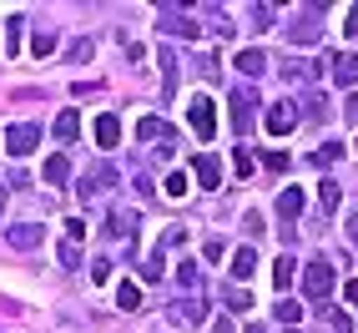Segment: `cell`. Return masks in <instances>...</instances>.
Listing matches in <instances>:
<instances>
[{
  "label": "cell",
  "mask_w": 358,
  "mask_h": 333,
  "mask_svg": "<svg viewBox=\"0 0 358 333\" xmlns=\"http://www.w3.org/2000/svg\"><path fill=\"white\" fill-rule=\"evenodd\" d=\"M303 293L313 298V303H323V298L333 293V263H323V257H318V263H308V273H303Z\"/></svg>",
  "instance_id": "6da1fadb"
},
{
  "label": "cell",
  "mask_w": 358,
  "mask_h": 333,
  "mask_svg": "<svg viewBox=\"0 0 358 333\" xmlns=\"http://www.w3.org/2000/svg\"><path fill=\"white\" fill-rule=\"evenodd\" d=\"M187 116H192V132H197L202 141H212V136H217V106H212V97H192Z\"/></svg>",
  "instance_id": "7a4b0ae2"
},
{
  "label": "cell",
  "mask_w": 358,
  "mask_h": 333,
  "mask_svg": "<svg viewBox=\"0 0 358 333\" xmlns=\"http://www.w3.org/2000/svg\"><path fill=\"white\" fill-rule=\"evenodd\" d=\"M36 141H41V127H36V122H15V127L6 132V152H10V157H31Z\"/></svg>",
  "instance_id": "3957f363"
},
{
  "label": "cell",
  "mask_w": 358,
  "mask_h": 333,
  "mask_svg": "<svg viewBox=\"0 0 358 333\" xmlns=\"http://www.w3.org/2000/svg\"><path fill=\"white\" fill-rule=\"evenodd\" d=\"M262 127H268L273 136H288V132L298 127V111H293L288 101H273V106H268V116H262Z\"/></svg>",
  "instance_id": "277c9868"
},
{
  "label": "cell",
  "mask_w": 358,
  "mask_h": 333,
  "mask_svg": "<svg viewBox=\"0 0 358 333\" xmlns=\"http://www.w3.org/2000/svg\"><path fill=\"white\" fill-rule=\"evenodd\" d=\"M111 182H116V172H111V166H91V172H86V182H81V202H96V192H106Z\"/></svg>",
  "instance_id": "5b68a950"
},
{
  "label": "cell",
  "mask_w": 358,
  "mask_h": 333,
  "mask_svg": "<svg viewBox=\"0 0 358 333\" xmlns=\"http://www.w3.org/2000/svg\"><path fill=\"white\" fill-rule=\"evenodd\" d=\"M252 127V91H232V132Z\"/></svg>",
  "instance_id": "8992f818"
},
{
  "label": "cell",
  "mask_w": 358,
  "mask_h": 333,
  "mask_svg": "<svg viewBox=\"0 0 358 333\" xmlns=\"http://www.w3.org/2000/svg\"><path fill=\"white\" fill-rule=\"evenodd\" d=\"M192 172H197L202 187H212V192L222 187V162H217V157H197V162H192Z\"/></svg>",
  "instance_id": "52a82bcc"
},
{
  "label": "cell",
  "mask_w": 358,
  "mask_h": 333,
  "mask_svg": "<svg viewBox=\"0 0 358 333\" xmlns=\"http://www.w3.org/2000/svg\"><path fill=\"white\" fill-rule=\"evenodd\" d=\"M328 66H333V81H338V86H353V81H358V56H353V51L333 56Z\"/></svg>",
  "instance_id": "ba28073f"
},
{
  "label": "cell",
  "mask_w": 358,
  "mask_h": 333,
  "mask_svg": "<svg viewBox=\"0 0 358 333\" xmlns=\"http://www.w3.org/2000/svg\"><path fill=\"white\" fill-rule=\"evenodd\" d=\"M41 243H45V227H36V222L10 227V248H41Z\"/></svg>",
  "instance_id": "9c48e42d"
},
{
  "label": "cell",
  "mask_w": 358,
  "mask_h": 333,
  "mask_svg": "<svg viewBox=\"0 0 358 333\" xmlns=\"http://www.w3.org/2000/svg\"><path fill=\"white\" fill-rule=\"evenodd\" d=\"M237 71H243V76H262V71H268V56H262L257 45H248V51H237Z\"/></svg>",
  "instance_id": "30bf717a"
},
{
  "label": "cell",
  "mask_w": 358,
  "mask_h": 333,
  "mask_svg": "<svg viewBox=\"0 0 358 333\" xmlns=\"http://www.w3.org/2000/svg\"><path fill=\"white\" fill-rule=\"evenodd\" d=\"M257 273V253L252 248H237L232 253V278H252Z\"/></svg>",
  "instance_id": "8fae6325"
},
{
  "label": "cell",
  "mask_w": 358,
  "mask_h": 333,
  "mask_svg": "<svg viewBox=\"0 0 358 333\" xmlns=\"http://www.w3.org/2000/svg\"><path fill=\"white\" fill-rule=\"evenodd\" d=\"M96 141L101 147H116V141H122V122H116V116H96Z\"/></svg>",
  "instance_id": "7c38bea8"
},
{
  "label": "cell",
  "mask_w": 358,
  "mask_h": 333,
  "mask_svg": "<svg viewBox=\"0 0 358 333\" xmlns=\"http://www.w3.org/2000/svg\"><path fill=\"white\" fill-rule=\"evenodd\" d=\"M76 132H81V116L66 106V111L56 116V136H61V141H76Z\"/></svg>",
  "instance_id": "4fadbf2b"
},
{
  "label": "cell",
  "mask_w": 358,
  "mask_h": 333,
  "mask_svg": "<svg viewBox=\"0 0 358 333\" xmlns=\"http://www.w3.org/2000/svg\"><path fill=\"white\" fill-rule=\"evenodd\" d=\"M41 177H45V182H51V187H61V182L71 177V162H66V157H51V162H45V166H41Z\"/></svg>",
  "instance_id": "5bb4252c"
},
{
  "label": "cell",
  "mask_w": 358,
  "mask_h": 333,
  "mask_svg": "<svg viewBox=\"0 0 358 333\" xmlns=\"http://www.w3.org/2000/svg\"><path fill=\"white\" fill-rule=\"evenodd\" d=\"M136 136L141 141H157V136H172V127H166L162 116H147V122H136Z\"/></svg>",
  "instance_id": "9a60e30c"
},
{
  "label": "cell",
  "mask_w": 358,
  "mask_h": 333,
  "mask_svg": "<svg viewBox=\"0 0 358 333\" xmlns=\"http://www.w3.org/2000/svg\"><path fill=\"white\" fill-rule=\"evenodd\" d=\"M278 212H282V218H298V212H303V187H288V192L278 197Z\"/></svg>",
  "instance_id": "2e32d148"
},
{
  "label": "cell",
  "mask_w": 358,
  "mask_h": 333,
  "mask_svg": "<svg viewBox=\"0 0 358 333\" xmlns=\"http://www.w3.org/2000/svg\"><path fill=\"white\" fill-rule=\"evenodd\" d=\"M116 308H127V313L141 308V288H136V283H122V288H116Z\"/></svg>",
  "instance_id": "e0dca14e"
},
{
  "label": "cell",
  "mask_w": 358,
  "mask_h": 333,
  "mask_svg": "<svg viewBox=\"0 0 358 333\" xmlns=\"http://www.w3.org/2000/svg\"><path fill=\"white\" fill-rule=\"evenodd\" d=\"M162 192H166V197H187V192H192V187H187V172H182V166H177V172H166Z\"/></svg>",
  "instance_id": "ac0fdd59"
},
{
  "label": "cell",
  "mask_w": 358,
  "mask_h": 333,
  "mask_svg": "<svg viewBox=\"0 0 358 333\" xmlns=\"http://www.w3.org/2000/svg\"><path fill=\"white\" fill-rule=\"evenodd\" d=\"M273 283H278V293L293 288V257H278V263H273Z\"/></svg>",
  "instance_id": "d6986e66"
},
{
  "label": "cell",
  "mask_w": 358,
  "mask_h": 333,
  "mask_svg": "<svg viewBox=\"0 0 358 333\" xmlns=\"http://www.w3.org/2000/svg\"><path fill=\"white\" fill-rule=\"evenodd\" d=\"M288 41H293V45H298V41H303V45H308V41H318V26H313V20H303V26H288Z\"/></svg>",
  "instance_id": "ffe728a7"
},
{
  "label": "cell",
  "mask_w": 358,
  "mask_h": 333,
  "mask_svg": "<svg viewBox=\"0 0 358 333\" xmlns=\"http://www.w3.org/2000/svg\"><path fill=\"white\" fill-rule=\"evenodd\" d=\"M162 31H172V36H182V41H192V36H197V26H192V20H187V15H177V20H166Z\"/></svg>",
  "instance_id": "44dd1931"
},
{
  "label": "cell",
  "mask_w": 358,
  "mask_h": 333,
  "mask_svg": "<svg viewBox=\"0 0 358 333\" xmlns=\"http://www.w3.org/2000/svg\"><path fill=\"white\" fill-rule=\"evenodd\" d=\"M343 192H338V182H323V212H338Z\"/></svg>",
  "instance_id": "7402d4cb"
},
{
  "label": "cell",
  "mask_w": 358,
  "mask_h": 333,
  "mask_svg": "<svg viewBox=\"0 0 358 333\" xmlns=\"http://www.w3.org/2000/svg\"><path fill=\"white\" fill-rule=\"evenodd\" d=\"M202 308H207L202 298H187L182 303V323H202Z\"/></svg>",
  "instance_id": "603a6c76"
},
{
  "label": "cell",
  "mask_w": 358,
  "mask_h": 333,
  "mask_svg": "<svg viewBox=\"0 0 358 333\" xmlns=\"http://www.w3.org/2000/svg\"><path fill=\"white\" fill-rule=\"evenodd\" d=\"M6 26H10V31H6V51L15 56V51H20V26H26V20L15 15V20H6Z\"/></svg>",
  "instance_id": "cb8c5ba5"
},
{
  "label": "cell",
  "mask_w": 358,
  "mask_h": 333,
  "mask_svg": "<svg viewBox=\"0 0 358 333\" xmlns=\"http://www.w3.org/2000/svg\"><path fill=\"white\" fill-rule=\"evenodd\" d=\"M31 51H36V56H51V51H56V36H51V31H41V36L31 41Z\"/></svg>",
  "instance_id": "d4e9b609"
},
{
  "label": "cell",
  "mask_w": 358,
  "mask_h": 333,
  "mask_svg": "<svg viewBox=\"0 0 358 333\" xmlns=\"http://www.w3.org/2000/svg\"><path fill=\"white\" fill-rule=\"evenodd\" d=\"M66 243H76V248L86 243V222H81V218H71V222H66Z\"/></svg>",
  "instance_id": "484cf974"
},
{
  "label": "cell",
  "mask_w": 358,
  "mask_h": 333,
  "mask_svg": "<svg viewBox=\"0 0 358 333\" xmlns=\"http://www.w3.org/2000/svg\"><path fill=\"white\" fill-rule=\"evenodd\" d=\"M162 273H166V268H162V253H152V257H147V268H141V278H147V283H157Z\"/></svg>",
  "instance_id": "4316f807"
},
{
  "label": "cell",
  "mask_w": 358,
  "mask_h": 333,
  "mask_svg": "<svg viewBox=\"0 0 358 333\" xmlns=\"http://www.w3.org/2000/svg\"><path fill=\"white\" fill-rule=\"evenodd\" d=\"M227 303H232V308H237V313H248V308H252V298H248V293H243V288H227Z\"/></svg>",
  "instance_id": "83f0119b"
},
{
  "label": "cell",
  "mask_w": 358,
  "mask_h": 333,
  "mask_svg": "<svg viewBox=\"0 0 358 333\" xmlns=\"http://www.w3.org/2000/svg\"><path fill=\"white\" fill-rule=\"evenodd\" d=\"M61 263L76 268V263H81V248H76V243H61Z\"/></svg>",
  "instance_id": "f1b7e54d"
},
{
  "label": "cell",
  "mask_w": 358,
  "mask_h": 333,
  "mask_svg": "<svg viewBox=\"0 0 358 333\" xmlns=\"http://www.w3.org/2000/svg\"><path fill=\"white\" fill-rule=\"evenodd\" d=\"M182 243H187V227H172V232L162 237V253H166V248H182Z\"/></svg>",
  "instance_id": "f546056e"
},
{
  "label": "cell",
  "mask_w": 358,
  "mask_h": 333,
  "mask_svg": "<svg viewBox=\"0 0 358 333\" xmlns=\"http://www.w3.org/2000/svg\"><path fill=\"white\" fill-rule=\"evenodd\" d=\"M177 278L187 283V288H197V283H202V278H197V263H182V268H177Z\"/></svg>",
  "instance_id": "4dcf8cb0"
},
{
  "label": "cell",
  "mask_w": 358,
  "mask_h": 333,
  "mask_svg": "<svg viewBox=\"0 0 358 333\" xmlns=\"http://www.w3.org/2000/svg\"><path fill=\"white\" fill-rule=\"evenodd\" d=\"M111 278V263H106V257H96V263H91V283H106Z\"/></svg>",
  "instance_id": "1f68e13d"
},
{
  "label": "cell",
  "mask_w": 358,
  "mask_h": 333,
  "mask_svg": "<svg viewBox=\"0 0 358 333\" xmlns=\"http://www.w3.org/2000/svg\"><path fill=\"white\" fill-rule=\"evenodd\" d=\"M91 51H96V41H76V45H71V61H86Z\"/></svg>",
  "instance_id": "d6a6232c"
},
{
  "label": "cell",
  "mask_w": 358,
  "mask_h": 333,
  "mask_svg": "<svg viewBox=\"0 0 358 333\" xmlns=\"http://www.w3.org/2000/svg\"><path fill=\"white\" fill-rule=\"evenodd\" d=\"M333 157H338V147H333V141H328V147H318V152H313V166H328Z\"/></svg>",
  "instance_id": "836d02e7"
},
{
  "label": "cell",
  "mask_w": 358,
  "mask_h": 333,
  "mask_svg": "<svg viewBox=\"0 0 358 333\" xmlns=\"http://www.w3.org/2000/svg\"><path fill=\"white\" fill-rule=\"evenodd\" d=\"M252 20H257V31H268V20H273V10H268V6H252Z\"/></svg>",
  "instance_id": "e575fe53"
},
{
  "label": "cell",
  "mask_w": 358,
  "mask_h": 333,
  "mask_svg": "<svg viewBox=\"0 0 358 333\" xmlns=\"http://www.w3.org/2000/svg\"><path fill=\"white\" fill-rule=\"evenodd\" d=\"M333 333H353V323H348L343 313H333Z\"/></svg>",
  "instance_id": "d590c367"
},
{
  "label": "cell",
  "mask_w": 358,
  "mask_h": 333,
  "mask_svg": "<svg viewBox=\"0 0 358 333\" xmlns=\"http://www.w3.org/2000/svg\"><path fill=\"white\" fill-rule=\"evenodd\" d=\"M343 116H348V122H358V97H348V101H343Z\"/></svg>",
  "instance_id": "8d00e7d4"
},
{
  "label": "cell",
  "mask_w": 358,
  "mask_h": 333,
  "mask_svg": "<svg viewBox=\"0 0 358 333\" xmlns=\"http://www.w3.org/2000/svg\"><path fill=\"white\" fill-rule=\"evenodd\" d=\"M343 31H348V36H358V6L348 10V26H343Z\"/></svg>",
  "instance_id": "74e56055"
},
{
  "label": "cell",
  "mask_w": 358,
  "mask_h": 333,
  "mask_svg": "<svg viewBox=\"0 0 358 333\" xmlns=\"http://www.w3.org/2000/svg\"><path fill=\"white\" fill-rule=\"evenodd\" d=\"M343 298H348V303H358V283H348V288H343Z\"/></svg>",
  "instance_id": "f35d334b"
},
{
  "label": "cell",
  "mask_w": 358,
  "mask_h": 333,
  "mask_svg": "<svg viewBox=\"0 0 358 333\" xmlns=\"http://www.w3.org/2000/svg\"><path fill=\"white\" fill-rule=\"evenodd\" d=\"M0 207H6V182H0Z\"/></svg>",
  "instance_id": "ab89813d"
},
{
  "label": "cell",
  "mask_w": 358,
  "mask_h": 333,
  "mask_svg": "<svg viewBox=\"0 0 358 333\" xmlns=\"http://www.w3.org/2000/svg\"><path fill=\"white\" fill-rule=\"evenodd\" d=\"M248 333H262V328H248Z\"/></svg>",
  "instance_id": "60d3db41"
},
{
  "label": "cell",
  "mask_w": 358,
  "mask_h": 333,
  "mask_svg": "<svg viewBox=\"0 0 358 333\" xmlns=\"http://www.w3.org/2000/svg\"><path fill=\"white\" fill-rule=\"evenodd\" d=\"M288 333H298V328H288Z\"/></svg>",
  "instance_id": "b9f144b4"
}]
</instances>
